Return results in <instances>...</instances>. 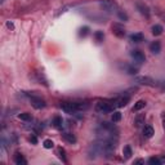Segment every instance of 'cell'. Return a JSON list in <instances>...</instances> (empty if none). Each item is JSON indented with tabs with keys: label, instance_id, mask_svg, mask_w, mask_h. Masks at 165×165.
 I'll list each match as a JSON object with an SVG mask.
<instances>
[{
	"label": "cell",
	"instance_id": "obj_1",
	"mask_svg": "<svg viewBox=\"0 0 165 165\" xmlns=\"http://www.w3.org/2000/svg\"><path fill=\"white\" fill-rule=\"evenodd\" d=\"M61 108L66 114H75L77 111H84L89 108V103L87 102H62Z\"/></svg>",
	"mask_w": 165,
	"mask_h": 165
},
{
	"label": "cell",
	"instance_id": "obj_2",
	"mask_svg": "<svg viewBox=\"0 0 165 165\" xmlns=\"http://www.w3.org/2000/svg\"><path fill=\"white\" fill-rule=\"evenodd\" d=\"M99 5L107 13H112L118 10V4L115 0H99Z\"/></svg>",
	"mask_w": 165,
	"mask_h": 165
},
{
	"label": "cell",
	"instance_id": "obj_3",
	"mask_svg": "<svg viewBox=\"0 0 165 165\" xmlns=\"http://www.w3.org/2000/svg\"><path fill=\"white\" fill-rule=\"evenodd\" d=\"M134 82H137L139 85H147V87H156L157 85V82L148 76H137L134 79Z\"/></svg>",
	"mask_w": 165,
	"mask_h": 165
},
{
	"label": "cell",
	"instance_id": "obj_4",
	"mask_svg": "<svg viewBox=\"0 0 165 165\" xmlns=\"http://www.w3.org/2000/svg\"><path fill=\"white\" fill-rule=\"evenodd\" d=\"M112 34H114L116 37H119V39H123V37L125 36V28L120 23H114L112 25Z\"/></svg>",
	"mask_w": 165,
	"mask_h": 165
},
{
	"label": "cell",
	"instance_id": "obj_5",
	"mask_svg": "<svg viewBox=\"0 0 165 165\" xmlns=\"http://www.w3.org/2000/svg\"><path fill=\"white\" fill-rule=\"evenodd\" d=\"M96 111L98 112H110L112 111V106L106 101H99L98 103L96 104Z\"/></svg>",
	"mask_w": 165,
	"mask_h": 165
},
{
	"label": "cell",
	"instance_id": "obj_6",
	"mask_svg": "<svg viewBox=\"0 0 165 165\" xmlns=\"http://www.w3.org/2000/svg\"><path fill=\"white\" fill-rule=\"evenodd\" d=\"M30 101H31V104L34 108H36V110H41V108L45 107V101H44L43 98H40V97H31L30 98Z\"/></svg>",
	"mask_w": 165,
	"mask_h": 165
},
{
	"label": "cell",
	"instance_id": "obj_7",
	"mask_svg": "<svg viewBox=\"0 0 165 165\" xmlns=\"http://www.w3.org/2000/svg\"><path fill=\"white\" fill-rule=\"evenodd\" d=\"M129 101H130V98L128 96H123V97H119L118 99H115V102L112 103V106L114 107H125L126 104L129 103Z\"/></svg>",
	"mask_w": 165,
	"mask_h": 165
},
{
	"label": "cell",
	"instance_id": "obj_8",
	"mask_svg": "<svg viewBox=\"0 0 165 165\" xmlns=\"http://www.w3.org/2000/svg\"><path fill=\"white\" fill-rule=\"evenodd\" d=\"M137 9L138 12H139L142 16H145L146 18H150V8L147 5L145 4V3H141V1H137Z\"/></svg>",
	"mask_w": 165,
	"mask_h": 165
},
{
	"label": "cell",
	"instance_id": "obj_9",
	"mask_svg": "<svg viewBox=\"0 0 165 165\" xmlns=\"http://www.w3.org/2000/svg\"><path fill=\"white\" fill-rule=\"evenodd\" d=\"M130 55H132V58L138 63H143L146 61L145 54L142 53L141 50H132V52H130Z\"/></svg>",
	"mask_w": 165,
	"mask_h": 165
},
{
	"label": "cell",
	"instance_id": "obj_10",
	"mask_svg": "<svg viewBox=\"0 0 165 165\" xmlns=\"http://www.w3.org/2000/svg\"><path fill=\"white\" fill-rule=\"evenodd\" d=\"M150 50H151L153 54H159L161 50V43L160 41H152V43L150 44Z\"/></svg>",
	"mask_w": 165,
	"mask_h": 165
},
{
	"label": "cell",
	"instance_id": "obj_11",
	"mask_svg": "<svg viewBox=\"0 0 165 165\" xmlns=\"http://www.w3.org/2000/svg\"><path fill=\"white\" fill-rule=\"evenodd\" d=\"M14 163L17 165H26L27 164V160L23 157V155L20 152H16V155H14Z\"/></svg>",
	"mask_w": 165,
	"mask_h": 165
},
{
	"label": "cell",
	"instance_id": "obj_12",
	"mask_svg": "<svg viewBox=\"0 0 165 165\" xmlns=\"http://www.w3.org/2000/svg\"><path fill=\"white\" fill-rule=\"evenodd\" d=\"M52 124H53V126L55 129H62L63 128V119L61 118V116H55Z\"/></svg>",
	"mask_w": 165,
	"mask_h": 165
},
{
	"label": "cell",
	"instance_id": "obj_13",
	"mask_svg": "<svg viewBox=\"0 0 165 165\" xmlns=\"http://www.w3.org/2000/svg\"><path fill=\"white\" fill-rule=\"evenodd\" d=\"M153 134H155V130H153V128L151 125H146L143 128V136L146 138H151Z\"/></svg>",
	"mask_w": 165,
	"mask_h": 165
},
{
	"label": "cell",
	"instance_id": "obj_14",
	"mask_svg": "<svg viewBox=\"0 0 165 165\" xmlns=\"http://www.w3.org/2000/svg\"><path fill=\"white\" fill-rule=\"evenodd\" d=\"M143 39H145V36H143V34H141V32L132 34V35H130V40H132L133 43H141V41H143Z\"/></svg>",
	"mask_w": 165,
	"mask_h": 165
},
{
	"label": "cell",
	"instance_id": "obj_15",
	"mask_svg": "<svg viewBox=\"0 0 165 165\" xmlns=\"http://www.w3.org/2000/svg\"><path fill=\"white\" fill-rule=\"evenodd\" d=\"M145 119H146L145 114L137 115V118L134 119V124H136V126H142V125H143V124H145Z\"/></svg>",
	"mask_w": 165,
	"mask_h": 165
},
{
	"label": "cell",
	"instance_id": "obj_16",
	"mask_svg": "<svg viewBox=\"0 0 165 165\" xmlns=\"http://www.w3.org/2000/svg\"><path fill=\"white\" fill-rule=\"evenodd\" d=\"M63 138H65L66 142H69V143H71V145L76 143V137H75L74 134H71V133H65V134H63Z\"/></svg>",
	"mask_w": 165,
	"mask_h": 165
},
{
	"label": "cell",
	"instance_id": "obj_17",
	"mask_svg": "<svg viewBox=\"0 0 165 165\" xmlns=\"http://www.w3.org/2000/svg\"><path fill=\"white\" fill-rule=\"evenodd\" d=\"M152 34L155 36H159L163 34V26H160V25H155V26H152Z\"/></svg>",
	"mask_w": 165,
	"mask_h": 165
},
{
	"label": "cell",
	"instance_id": "obj_18",
	"mask_svg": "<svg viewBox=\"0 0 165 165\" xmlns=\"http://www.w3.org/2000/svg\"><path fill=\"white\" fill-rule=\"evenodd\" d=\"M18 118L21 120H23V121H31L32 120V116H31V114H28V112H22V114L18 115Z\"/></svg>",
	"mask_w": 165,
	"mask_h": 165
},
{
	"label": "cell",
	"instance_id": "obj_19",
	"mask_svg": "<svg viewBox=\"0 0 165 165\" xmlns=\"http://www.w3.org/2000/svg\"><path fill=\"white\" fill-rule=\"evenodd\" d=\"M123 155H124V157H125V159H129V157L133 155L130 146H125V147H124V150H123Z\"/></svg>",
	"mask_w": 165,
	"mask_h": 165
},
{
	"label": "cell",
	"instance_id": "obj_20",
	"mask_svg": "<svg viewBox=\"0 0 165 165\" xmlns=\"http://www.w3.org/2000/svg\"><path fill=\"white\" fill-rule=\"evenodd\" d=\"M146 106V102L145 101H138V102H136V104H134V107H133V111H139L142 110V108H145Z\"/></svg>",
	"mask_w": 165,
	"mask_h": 165
},
{
	"label": "cell",
	"instance_id": "obj_21",
	"mask_svg": "<svg viewBox=\"0 0 165 165\" xmlns=\"http://www.w3.org/2000/svg\"><path fill=\"white\" fill-rule=\"evenodd\" d=\"M89 31H91V28H89L88 26H84V27H81L80 30H79V36H80V37H85L89 34Z\"/></svg>",
	"mask_w": 165,
	"mask_h": 165
},
{
	"label": "cell",
	"instance_id": "obj_22",
	"mask_svg": "<svg viewBox=\"0 0 165 165\" xmlns=\"http://www.w3.org/2000/svg\"><path fill=\"white\" fill-rule=\"evenodd\" d=\"M111 120H112L114 123H119L120 120H121V112L115 111L114 114H112V116H111Z\"/></svg>",
	"mask_w": 165,
	"mask_h": 165
},
{
	"label": "cell",
	"instance_id": "obj_23",
	"mask_svg": "<svg viewBox=\"0 0 165 165\" xmlns=\"http://www.w3.org/2000/svg\"><path fill=\"white\" fill-rule=\"evenodd\" d=\"M94 37H96V40L98 41V43H102L103 39H104V34H103V31H96V32H94Z\"/></svg>",
	"mask_w": 165,
	"mask_h": 165
},
{
	"label": "cell",
	"instance_id": "obj_24",
	"mask_svg": "<svg viewBox=\"0 0 165 165\" xmlns=\"http://www.w3.org/2000/svg\"><path fill=\"white\" fill-rule=\"evenodd\" d=\"M58 155H59V159H61L63 163H67V159H66V152L62 147H58Z\"/></svg>",
	"mask_w": 165,
	"mask_h": 165
},
{
	"label": "cell",
	"instance_id": "obj_25",
	"mask_svg": "<svg viewBox=\"0 0 165 165\" xmlns=\"http://www.w3.org/2000/svg\"><path fill=\"white\" fill-rule=\"evenodd\" d=\"M43 146H44V148L49 150V148L54 147V143H53V141H52V139H45V141L43 142Z\"/></svg>",
	"mask_w": 165,
	"mask_h": 165
},
{
	"label": "cell",
	"instance_id": "obj_26",
	"mask_svg": "<svg viewBox=\"0 0 165 165\" xmlns=\"http://www.w3.org/2000/svg\"><path fill=\"white\" fill-rule=\"evenodd\" d=\"M118 16H119V18L121 21H124V22H126L129 20V17H128V14H126L125 12H123V10H118Z\"/></svg>",
	"mask_w": 165,
	"mask_h": 165
},
{
	"label": "cell",
	"instance_id": "obj_27",
	"mask_svg": "<svg viewBox=\"0 0 165 165\" xmlns=\"http://www.w3.org/2000/svg\"><path fill=\"white\" fill-rule=\"evenodd\" d=\"M148 164L150 165H160L161 160L159 159V157H150V159H148Z\"/></svg>",
	"mask_w": 165,
	"mask_h": 165
},
{
	"label": "cell",
	"instance_id": "obj_28",
	"mask_svg": "<svg viewBox=\"0 0 165 165\" xmlns=\"http://www.w3.org/2000/svg\"><path fill=\"white\" fill-rule=\"evenodd\" d=\"M126 72H128L129 75H136L138 72V69L134 66H126Z\"/></svg>",
	"mask_w": 165,
	"mask_h": 165
},
{
	"label": "cell",
	"instance_id": "obj_29",
	"mask_svg": "<svg viewBox=\"0 0 165 165\" xmlns=\"http://www.w3.org/2000/svg\"><path fill=\"white\" fill-rule=\"evenodd\" d=\"M7 27L10 28V30H14V25H13V22H10V21L7 22Z\"/></svg>",
	"mask_w": 165,
	"mask_h": 165
},
{
	"label": "cell",
	"instance_id": "obj_30",
	"mask_svg": "<svg viewBox=\"0 0 165 165\" xmlns=\"http://www.w3.org/2000/svg\"><path fill=\"white\" fill-rule=\"evenodd\" d=\"M161 121H163V128L165 130V112H163V114H161Z\"/></svg>",
	"mask_w": 165,
	"mask_h": 165
},
{
	"label": "cell",
	"instance_id": "obj_31",
	"mask_svg": "<svg viewBox=\"0 0 165 165\" xmlns=\"http://www.w3.org/2000/svg\"><path fill=\"white\" fill-rule=\"evenodd\" d=\"M157 85H159L160 88H163V89H165V81L163 80V81H160V82H157Z\"/></svg>",
	"mask_w": 165,
	"mask_h": 165
},
{
	"label": "cell",
	"instance_id": "obj_32",
	"mask_svg": "<svg viewBox=\"0 0 165 165\" xmlns=\"http://www.w3.org/2000/svg\"><path fill=\"white\" fill-rule=\"evenodd\" d=\"M30 141H31L34 145H36V143H37V139H36V137H31V138H30Z\"/></svg>",
	"mask_w": 165,
	"mask_h": 165
},
{
	"label": "cell",
	"instance_id": "obj_33",
	"mask_svg": "<svg viewBox=\"0 0 165 165\" xmlns=\"http://www.w3.org/2000/svg\"><path fill=\"white\" fill-rule=\"evenodd\" d=\"M134 164H143V160H141V159H138L134 161Z\"/></svg>",
	"mask_w": 165,
	"mask_h": 165
}]
</instances>
